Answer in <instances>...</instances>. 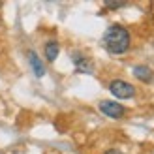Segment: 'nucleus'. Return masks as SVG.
<instances>
[{
  "instance_id": "nucleus-1",
  "label": "nucleus",
  "mask_w": 154,
  "mask_h": 154,
  "mask_svg": "<svg viewBox=\"0 0 154 154\" xmlns=\"http://www.w3.org/2000/svg\"><path fill=\"white\" fill-rule=\"evenodd\" d=\"M103 47L111 55H122V53H126L130 49V32L120 25L109 26L103 34Z\"/></svg>"
},
{
  "instance_id": "nucleus-2",
  "label": "nucleus",
  "mask_w": 154,
  "mask_h": 154,
  "mask_svg": "<svg viewBox=\"0 0 154 154\" xmlns=\"http://www.w3.org/2000/svg\"><path fill=\"white\" fill-rule=\"evenodd\" d=\"M109 90H111V94H113L115 98H119V100H128V98H134V94H135L134 85H130V83L122 81V79H115V81H111Z\"/></svg>"
},
{
  "instance_id": "nucleus-3",
  "label": "nucleus",
  "mask_w": 154,
  "mask_h": 154,
  "mask_svg": "<svg viewBox=\"0 0 154 154\" xmlns=\"http://www.w3.org/2000/svg\"><path fill=\"white\" fill-rule=\"evenodd\" d=\"M100 111L103 115H107L109 119H120L122 115L126 113L124 105H120L117 102H111V100H103V102H100Z\"/></svg>"
},
{
  "instance_id": "nucleus-4",
  "label": "nucleus",
  "mask_w": 154,
  "mask_h": 154,
  "mask_svg": "<svg viewBox=\"0 0 154 154\" xmlns=\"http://www.w3.org/2000/svg\"><path fill=\"white\" fill-rule=\"evenodd\" d=\"M28 62L32 66V72H34L36 77H43L45 75V66L40 60V57L36 55V51H28Z\"/></svg>"
},
{
  "instance_id": "nucleus-5",
  "label": "nucleus",
  "mask_w": 154,
  "mask_h": 154,
  "mask_svg": "<svg viewBox=\"0 0 154 154\" xmlns=\"http://www.w3.org/2000/svg\"><path fill=\"white\" fill-rule=\"evenodd\" d=\"M134 75L143 83H150L154 79V73H152V70L149 66H135L134 68Z\"/></svg>"
},
{
  "instance_id": "nucleus-6",
  "label": "nucleus",
  "mask_w": 154,
  "mask_h": 154,
  "mask_svg": "<svg viewBox=\"0 0 154 154\" xmlns=\"http://www.w3.org/2000/svg\"><path fill=\"white\" fill-rule=\"evenodd\" d=\"M58 53H60V45H58V42L51 40V42L45 43V58H47L49 62H55L57 57H58Z\"/></svg>"
},
{
  "instance_id": "nucleus-7",
  "label": "nucleus",
  "mask_w": 154,
  "mask_h": 154,
  "mask_svg": "<svg viewBox=\"0 0 154 154\" xmlns=\"http://www.w3.org/2000/svg\"><path fill=\"white\" fill-rule=\"evenodd\" d=\"M73 62H75V68L77 72H83V73H92V64L88 62V58L85 57H73Z\"/></svg>"
},
{
  "instance_id": "nucleus-8",
  "label": "nucleus",
  "mask_w": 154,
  "mask_h": 154,
  "mask_svg": "<svg viewBox=\"0 0 154 154\" xmlns=\"http://www.w3.org/2000/svg\"><path fill=\"white\" fill-rule=\"evenodd\" d=\"M105 6H107V8H113V10H115V8H122L124 4H122V2H105Z\"/></svg>"
},
{
  "instance_id": "nucleus-9",
  "label": "nucleus",
  "mask_w": 154,
  "mask_h": 154,
  "mask_svg": "<svg viewBox=\"0 0 154 154\" xmlns=\"http://www.w3.org/2000/svg\"><path fill=\"white\" fill-rule=\"evenodd\" d=\"M105 154H124V152H120L119 149H111V150H107Z\"/></svg>"
}]
</instances>
